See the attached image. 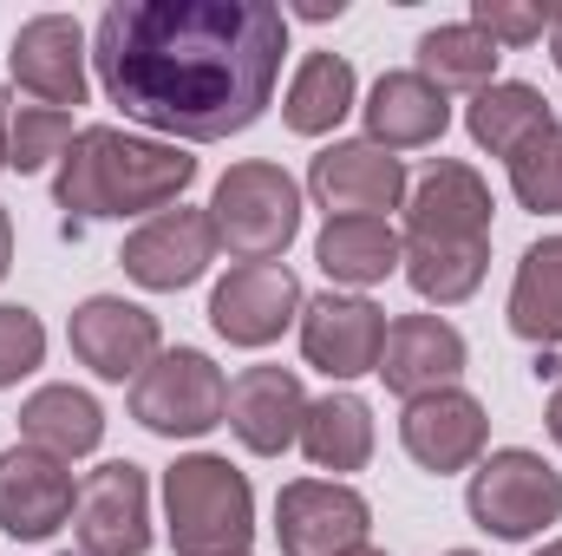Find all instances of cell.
<instances>
[{
	"instance_id": "obj_5",
	"label": "cell",
	"mask_w": 562,
	"mask_h": 556,
	"mask_svg": "<svg viewBox=\"0 0 562 556\" xmlns=\"http://www.w3.org/2000/svg\"><path fill=\"white\" fill-rule=\"evenodd\" d=\"M464 504H471V518H477L491 537L524 544V537L550 531V524L562 518V471L557 465H543L537 452H524V445L491 452V458L477 465Z\"/></svg>"
},
{
	"instance_id": "obj_30",
	"label": "cell",
	"mask_w": 562,
	"mask_h": 556,
	"mask_svg": "<svg viewBox=\"0 0 562 556\" xmlns=\"http://www.w3.org/2000/svg\"><path fill=\"white\" fill-rule=\"evenodd\" d=\"M510 190H517L524 210L562 216V125H550L543 138H530L510 157Z\"/></svg>"
},
{
	"instance_id": "obj_34",
	"label": "cell",
	"mask_w": 562,
	"mask_h": 556,
	"mask_svg": "<svg viewBox=\"0 0 562 556\" xmlns=\"http://www.w3.org/2000/svg\"><path fill=\"white\" fill-rule=\"evenodd\" d=\"M301 13H307V20H340V0H307Z\"/></svg>"
},
{
	"instance_id": "obj_26",
	"label": "cell",
	"mask_w": 562,
	"mask_h": 556,
	"mask_svg": "<svg viewBox=\"0 0 562 556\" xmlns=\"http://www.w3.org/2000/svg\"><path fill=\"white\" fill-rule=\"evenodd\" d=\"M497 59H504V46L491 33H477L471 20L431 26L419 40V79H431L438 92H484V86H497Z\"/></svg>"
},
{
	"instance_id": "obj_12",
	"label": "cell",
	"mask_w": 562,
	"mask_h": 556,
	"mask_svg": "<svg viewBox=\"0 0 562 556\" xmlns=\"http://www.w3.org/2000/svg\"><path fill=\"white\" fill-rule=\"evenodd\" d=\"M72 504H79V491H72L66 458H53L40 445L0 452V531L7 537L40 544V537H53L72 518Z\"/></svg>"
},
{
	"instance_id": "obj_37",
	"label": "cell",
	"mask_w": 562,
	"mask_h": 556,
	"mask_svg": "<svg viewBox=\"0 0 562 556\" xmlns=\"http://www.w3.org/2000/svg\"><path fill=\"white\" fill-rule=\"evenodd\" d=\"M537 556H562V537H557V544H543V551H537Z\"/></svg>"
},
{
	"instance_id": "obj_21",
	"label": "cell",
	"mask_w": 562,
	"mask_h": 556,
	"mask_svg": "<svg viewBox=\"0 0 562 556\" xmlns=\"http://www.w3.org/2000/svg\"><path fill=\"white\" fill-rule=\"evenodd\" d=\"M314 263L327 269V281H347V288H373L406 263V243L393 236L386 216H334L314 243Z\"/></svg>"
},
{
	"instance_id": "obj_14",
	"label": "cell",
	"mask_w": 562,
	"mask_h": 556,
	"mask_svg": "<svg viewBox=\"0 0 562 556\" xmlns=\"http://www.w3.org/2000/svg\"><path fill=\"white\" fill-rule=\"evenodd\" d=\"M210 256H216L210 210H183V203L164 210V216H150L138 236H125V249H119L125 276L138 281V288H157V294L190 288V281L210 269Z\"/></svg>"
},
{
	"instance_id": "obj_39",
	"label": "cell",
	"mask_w": 562,
	"mask_h": 556,
	"mask_svg": "<svg viewBox=\"0 0 562 556\" xmlns=\"http://www.w3.org/2000/svg\"><path fill=\"white\" fill-rule=\"evenodd\" d=\"M347 556H386V551H367V544H360V551H347Z\"/></svg>"
},
{
	"instance_id": "obj_1",
	"label": "cell",
	"mask_w": 562,
	"mask_h": 556,
	"mask_svg": "<svg viewBox=\"0 0 562 556\" xmlns=\"http://www.w3.org/2000/svg\"><path fill=\"white\" fill-rule=\"evenodd\" d=\"M281 53L288 13L269 0H112L92 40L105 99L183 144L249 132L276 99Z\"/></svg>"
},
{
	"instance_id": "obj_8",
	"label": "cell",
	"mask_w": 562,
	"mask_h": 556,
	"mask_svg": "<svg viewBox=\"0 0 562 556\" xmlns=\"http://www.w3.org/2000/svg\"><path fill=\"white\" fill-rule=\"evenodd\" d=\"M72 531H79V551L86 556H144L150 551V485H144V471L132 458H112V465H99L79 485Z\"/></svg>"
},
{
	"instance_id": "obj_2",
	"label": "cell",
	"mask_w": 562,
	"mask_h": 556,
	"mask_svg": "<svg viewBox=\"0 0 562 556\" xmlns=\"http://www.w3.org/2000/svg\"><path fill=\"white\" fill-rule=\"evenodd\" d=\"M196 177V157L177 151V144L157 138H132L119 125H86L72 151L59 157V177H53V197L66 210V230L72 223H92V216H144V210H170Z\"/></svg>"
},
{
	"instance_id": "obj_18",
	"label": "cell",
	"mask_w": 562,
	"mask_h": 556,
	"mask_svg": "<svg viewBox=\"0 0 562 556\" xmlns=\"http://www.w3.org/2000/svg\"><path fill=\"white\" fill-rule=\"evenodd\" d=\"M491 190L471 164H451L438 157L413 184V203H406V230L431 236V243H484L491 236Z\"/></svg>"
},
{
	"instance_id": "obj_7",
	"label": "cell",
	"mask_w": 562,
	"mask_h": 556,
	"mask_svg": "<svg viewBox=\"0 0 562 556\" xmlns=\"http://www.w3.org/2000/svg\"><path fill=\"white\" fill-rule=\"evenodd\" d=\"M373 511L353 485H327V478H294L276 498V537L281 556H347L367 544Z\"/></svg>"
},
{
	"instance_id": "obj_28",
	"label": "cell",
	"mask_w": 562,
	"mask_h": 556,
	"mask_svg": "<svg viewBox=\"0 0 562 556\" xmlns=\"http://www.w3.org/2000/svg\"><path fill=\"white\" fill-rule=\"evenodd\" d=\"M347 112H353V66H347L340 53H307L301 73H294V86H288V105H281L288 132L321 138V132H334Z\"/></svg>"
},
{
	"instance_id": "obj_19",
	"label": "cell",
	"mask_w": 562,
	"mask_h": 556,
	"mask_svg": "<svg viewBox=\"0 0 562 556\" xmlns=\"http://www.w3.org/2000/svg\"><path fill=\"white\" fill-rule=\"evenodd\" d=\"M400 438H406L413 465H425V471H438V478H445V471H464V465L484 452V438H491V419H484V407H477L471 393L445 387V393L406 400Z\"/></svg>"
},
{
	"instance_id": "obj_10",
	"label": "cell",
	"mask_w": 562,
	"mask_h": 556,
	"mask_svg": "<svg viewBox=\"0 0 562 556\" xmlns=\"http://www.w3.org/2000/svg\"><path fill=\"white\" fill-rule=\"evenodd\" d=\"M386 347V308H373L367 294H321L301 301V354L307 367H321L327 380H353L373 374Z\"/></svg>"
},
{
	"instance_id": "obj_29",
	"label": "cell",
	"mask_w": 562,
	"mask_h": 556,
	"mask_svg": "<svg viewBox=\"0 0 562 556\" xmlns=\"http://www.w3.org/2000/svg\"><path fill=\"white\" fill-rule=\"evenodd\" d=\"M0 125H7V170H46L53 157L72 151V112H53V105H7L0 99Z\"/></svg>"
},
{
	"instance_id": "obj_40",
	"label": "cell",
	"mask_w": 562,
	"mask_h": 556,
	"mask_svg": "<svg viewBox=\"0 0 562 556\" xmlns=\"http://www.w3.org/2000/svg\"><path fill=\"white\" fill-rule=\"evenodd\" d=\"M451 556H477V551H451Z\"/></svg>"
},
{
	"instance_id": "obj_13",
	"label": "cell",
	"mask_w": 562,
	"mask_h": 556,
	"mask_svg": "<svg viewBox=\"0 0 562 556\" xmlns=\"http://www.w3.org/2000/svg\"><path fill=\"white\" fill-rule=\"evenodd\" d=\"M7 73L20 92L46 99L53 112H72L86 105V33L79 20L66 13H40L13 33V53H7Z\"/></svg>"
},
{
	"instance_id": "obj_16",
	"label": "cell",
	"mask_w": 562,
	"mask_h": 556,
	"mask_svg": "<svg viewBox=\"0 0 562 556\" xmlns=\"http://www.w3.org/2000/svg\"><path fill=\"white\" fill-rule=\"evenodd\" d=\"M66 334H72V354L99 380H125V374H144L157 360V314H144L138 301H119V294L79 301Z\"/></svg>"
},
{
	"instance_id": "obj_6",
	"label": "cell",
	"mask_w": 562,
	"mask_h": 556,
	"mask_svg": "<svg viewBox=\"0 0 562 556\" xmlns=\"http://www.w3.org/2000/svg\"><path fill=\"white\" fill-rule=\"evenodd\" d=\"M223 367L196 347H177V354H157L132 387V419L157 438H203L210 425H223Z\"/></svg>"
},
{
	"instance_id": "obj_36",
	"label": "cell",
	"mask_w": 562,
	"mask_h": 556,
	"mask_svg": "<svg viewBox=\"0 0 562 556\" xmlns=\"http://www.w3.org/2000/svg\"><path fill=\"white\" fill-rule=\"evenodd\" d=\"M550 53H557V66H562V7H557V20H550Z\"/></svg>"
},
{
	"instance_id": "obj_25",
	"label": "cell",
	"mask_w": 562,
	"mask_h": 556,
	"mask_svg": "<svg viewBox=\"0 0 562 556\" xmlns=\"http://www.w3.org/2000/svg\"><path fill=\"white\" fill-rule=\"evenodd\" d=\"M301 452L314 471H360L373 458V413L353 393H327L301 419Z\"/></svg>"
},
{
	"instance_id": "obj_11",
	"label": "cell",
	"mask_w": 562,
	"mask_h": 556,
	"mask_svg": "<svg viewBox=\"0 0 562 556\" xmlns=\"http://www.w3.org/2000/svg\"><path fill=\"white\" fill-rule=\"evenodd\" d=\"M294 314H301V281L281 263H243L210 294V327L229 347H269V341H281V327Z\"/></svg>"
},
{
	"instance_id": "obj_41",
	"label": "cell",
	"mask_w": 562,
	"mask_h": 556,
	"mask_svg": "<svg viewBox=\"0 0 562 556\" xmlns=\"http://www.w3.org/2000/svg\"><path fill=\"white\" fill-rule=\"evenodd\" d=\"M243 556H249V551H243Z\"/></svg>"
},
{
	"instance_id": "obj_31",
	"label": "cell",
	"mask_w": 562,
	"mask_h": 556,
	"mask_svg": "<svg viewBox=\"0 0 562 556\" xmlns=\"http://www.w3.org/2000/svg\"><path fill=\"white\" fill-rule=\"evenodd\" d=\"M46 360V327L33 308H0V387H20Z\"/></svg>"
},
{
	"instance_id": "obj_32",
	"label": "cell",
	"mask_w": 562,
	"mask_h": 556,
	"mask_svg": "<svg viewBox=\"0 0 562 556\" xmlns=\"http://www.w3.org/2000/svg\"><path fill=\"white\" fill-rule=\"evenodd\" d=\"M550 20H557V7H524V0H477L471 7V26L491 33L497 46H530L550 33Z\"/></svg>"
},
{
	"instance_id": "obj_23",
	"label": "cell",
	"mask_w": 562,
	"mask_h": 556,
	"mask_svg": "<svg viewBox=\"0 0 562 556\" xmlns=\"http://www.w3.org/2000/svg\"><path fill=\"white\" fill-rule=\"evenodd\" d=\"M510 334L562 347V236H543L524 249L517 281H510Z\"/></svg>"
},
{
	"instance_id": "obj_35",
	"label": "cell",
	"mask_w": 562,
	"mask_h": 556,
	"mask_svg": "<svg viewBox=\"0 0 562 556\" xmlns=\"http://www.w3.org/2000/svg\"><path fill=\"white\" fill-rule=\"evenodd\" d=\"M550 438L562 445V387H557V400H550Z\"/></svg>"
},
{
	"instance_id": "obj_24",
	"label": "cell",
	"mask_w": 562,
	"mask_h": 556,
	"mask_svg": "<svg viewBox=\"0 0 562 556\" xmlns=\"http://www.w3.org/2000/svg\"><path fill=\"white\" fill-rule=\"evenodd\" d=\"M557 119H550V99L524 79H497L471 99V138L484 144L491 157H517L530 138H543Z\"/></svg>"
},
{
	"instance_id": "obj_3",
	"label": "cell",
	"mask_w": 562,
	"mask_h": 556,
	"mask_svg": "<svg viewBox=\"0 0 562 556\" xmlns=\"http://www.w3.org/2000/svg\"><path fill=\"white\" fill-rule=\"evenodd\" d=\"M164 518L177 556H243L256 531V491L229 458H177L164 471Z\"/></svg>"
},
{
	"instance_id": "obj_9",
	"label": "cell",
	"mask_w": 562,
	"mask_h": 556,
	"mask_svg": "<svg viewBox=\"0 0 562 556\" xmlns=\"http://www.w3.org/2000/svg\"><path fill=\"white\" fill-rule=\"evenodd\" d=\"M307 190H314V203L327 210V223H334V216H386V210H400V197H406V164H400L393 151L367 144V138L327 144V151L307 164Z\"/></svg>"
},
{
	"instance_id": "obj_4",
	"label": "cell",
	"mask_w": 562,
	"mask_h": 556,
	"mask_svg": "<svg viewBox=\"0 0 562 556\" xmlns=\"http://www.w3.org/2000/svg\"><path fill=\"white\" fill-rule=\"evenodd\" d=\"M210 230L216 249H229L236 263H276L301 230V190L281 164H229L216 197H210Z\"/></svg>"
},
{
	"instance_id": "obj_33",
	"label": "cell",
	"mask_w": 562,
	"mask_h": 556,
	"mask_svg": "<svg viewBox=\"0 0 562 556\" xmlns=\"http://www.w3.org/2000/svg\"><path fill=\"white\" fill-rule=\"evenodd\" d=\"M7 263H13V223H7V203H0V276H7Z\"/></svg>"
},
{
	"instance_id": "obj_38",
	"label": "cell",
	"mask_w": 562,
	"mask_h": 556,
	"mask_svg": "<svg viewBox=\"0 0 562 556\" xmlns=\"http://www.w3.org/2000/svg\"><path fill=\"white\" fill-rule=\"evenodd\" d=\"M0 170H7V125H0Z\"/></svg>"
},
{
	"instance_id": "obj_17",
	"label": "cell",
	"mask_w": 562,
	"mask_h": 556,
	"mask_svg": "<svg viewBox=\"0 0 562 556\" xmlns=\"http://www.w3.org/2000/svg\"><path fill=\"white\" fill-rule=\"evenodd\" d=\"M229 432L262 452V458H281L288 445H301V419H307V393H301V374L288 367H243L229 380Z\"/></svg>"
},
{
	"instance_id": "obj_27",
	"label": "cell",
	"mask_w": 562,
	"mask_h": 556,
	"mask_svg": "<svg viewBox=\"0 0 562 556\" xmlns=\"http://www.w3.org/2000/svg\"><path fill=\"white\" fill-rule=\"evenodd\" d=\"M406 281L419 288L425 301L438 308H458L477 294V281L491 269V236L484 243H431V236H406Z\"/></svg>"
},
{
	"instance_id": "obj_22",
	"label": "cell",
	"mask_w": 562,
	"mask_h": 556,
	"mask_svg": "<svg viewBox=\"0 0 562 556\" xmlns=\"http://www.w3.org/2000/svg\"><path fill=\"white\" fill-rule=\"evenodd\" d=\"M20 432H26V445H40V452H53V458L72 465V458L99 452L105 413H99V400L79 393V387H40V393L20 407Z\"/></svg>"
},
{
	"instance_id": "obj_15",
	"label": "cell",
	"mask_w": 562,
	"mask_h": 556,
	"mask_svg": "<svg viewBox=\"0 0 562 556\" xmlns=\"http://www.w3.org/2000/svg\"><path fill=\"white\" fill-rule=\"evenodd\" d=\"M386 393L400 400H425V393H445L458 374H464V334L438 314H400L386 327V347H380V367Z\"/></svg>"
},
{
	"instance_id": "obj_20",
	"label": "cell",
	"mask_w": 562,
	"mask_h": 556,
	"mask_svg": "<svg viewBox=\"0 0 562 556\" xmlns=\"http://www.w3.org/2000/svg\"><path fill=\"white\" fill-rule=\"evenodd\" d=\"M445 125H451V99L419 73H386L367 99V144H380V151L438 144Z\"/></svg>"
}]
</instances>
